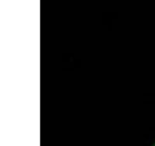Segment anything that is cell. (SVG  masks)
I'll list each match as a JSON object with an SVG mask.
<instances>
[{
    "label": "cell",
    "instance_id": "cell-1",
    "mask_svg": "<svg viewBox=\"0 0 155 146\" xmlns=\"http://www.w3.org/2000/svg\"><path fill=\"white\" fill-rule=\"evenodd\" d=\"M153 146H155V144H153Z\"/></svg>",
    "mask_w": 155,
    "mask_h": 146
}]
</instances>
